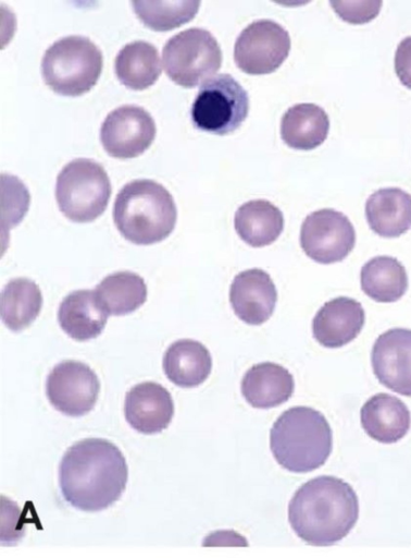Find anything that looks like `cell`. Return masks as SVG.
I'll list each match as a JSON object with an SVG mask.
<instances>
[{
	"label": "cell",
	"instance_id": "cell-1",
	"mask_svg": "<svg viewBox=\"0 0 411 558\" xmlns=\"http://www.w3.org/2000/svg\"><path fill=\"white\" fill-rule=\"evenodd\" d=\"M128 468L122 451L103 438H85L67 448L59 465V485L72 507L97 512L120 499Z\"/></svg>",
	"mask_w": 411,
	"mask_h": 558
},
{
	"label": "cell",
	"instance_id": "cell-2",
	"mask_svg": "<svg viewBox=\"0 0 411 558\" xmlns=\"http://www.w3.org/2000/svg\"><path fill=\"white\" fill-rule=\"evenodd\" d=\"M359 517L356 492L341 478L316 476L303 483L288 505L294 532L312 546H331L353 529Z\"/></svg>",
	"mask_w": 411,
	"mask_h": 558
},
{
	"label": "cell",
	"instance_id": "cell-3",
	"mask_svg": "<svg viewBox=\"0 0 411 558\" xmlns=\"http://www.w3.org/2000/svg\"><path fill=\"white\" fill-rule=\"evenodd\" d=\"M333 437L325 416L309 407L285 410L270 432V448L276 462L292 473L322 466L332 452Z\"/></svg>",
	"mask_w": 411,
	"mask_h": 558
},
{
	"label": "cell",
	"instance_id": "cell-4",
	"mask_svg": "<svg viewBox=\"0 0 411 558\" xmlns=\"http://www.w3.org/2000/svg\"><path fill=\"white\" fill-rule=\"evenodd\" d=\"M177 210L170 192L160 183L138 179L125 184L113 205V220L129 242L149 245L174 230Z\"/></svg>",
	"mask_w": 411,
	"mask_h": 558
},
{
	"label": "cell",
	"instance_id": "cell-5",
	"mask_svg": "<svg viewBox=\"0 0 411 558\" xmlns=\"http://www.w3.org/2000/svg\"><path fill=\"white\" fill-rule=\"evenodd\" d=\"M103 65L101 50L89 38L71 35L54 41L41 59V75L54 93L79 96L98 82Z\"/></svg>",
	"mask_w": 411,
	"mask_h": 558
},
{
	"label": "cell",
	"instance_id": "cell-6",
	"mask_svg": "<svg viewBox=\"0 0 411 558\" xmlns=\"http://www.w3.org/2000/svg\"><path fill=\"white\" fill-rule=\"evenodd\" d=\"M110 196L111 182L107 171L91 159H74L57 177L59 209L72 221H94L104 213Z\"/></svg>",
	"mask_w": 411,
	"mask_h": 558
},
{
	"label": "cell",
	"instance_id": "cell-7",
	"mask_svg": "<svg viewBox=\"0 0 411 558\" xmlns=\"http://www.w3.org/2000/svg\"><path fill=\"white\" fill-rule=\"evenodd\" d=\"M162 58L166 75L186 88L209 81L222 64L217 40L202 28H188L171 37L163 47Z\"/></svg>",
	"mask_w": 411,
	"mask_h": 558
},
{
	"label": "cell",
	"instance_id": "cell-8",
	"mask_svg": "<svg viewBox=\"0 0 411 558\" xmlns=\"http://www.w3.org/2000/svg\"><path fill=\"white\" fill-rule=\"evenodd\" d=\"M248 111L247 92L232 75L223 73L200 86L190 113L198 130L226 135L241 125Z\"/></svg>",
	"mask_w": 411,
	"mask_h": 558
},
{
	"label": "cell",
	"instance_id": "cell-9",
	"mask_svg": "<svg viewBox=\"0 0 411 558\" xmlns=\"http://www.w3.org/2000/svg\"><path fill=\"white\" fill-rule=\"evenodd\" d=\"M289 50L290 37L284 27L271 20H258L236 39L234 60L245 73L269 74L281 66Z\"/></svg>",
	"mask_w": 411,
	"mask_h": 558
},
{
	"label": "cell",
	"instance_id": "cell-10",
	"mask_svg": "<svg viewBox=\"0 0 411 558\" xmlns=\"http://www.w3.org/2000/svg\"><path fill=\"white\" fill-rule=\"evenodd\" d=\"M356 244V231L350 220L334 209H320L303 220L300 245L311 259L320 264L342 260Z\"/></svg>",
	"mask_w": 411,
	"mask_h": 558
},
{
	"label": "cell",
	"instance_id": "cell-11",
	"mask_svg": "<svg viewBox=\"0 0 411 558\" xmlns=\"http://www.w3.org/2000/svg\"><path fill=\"white\" fill-rule=\"evenodd\" d=\"M99 391L98 376L79 361L60 362L47 377L46 392L50 403L68 416H82L91 411Z\"/></svg>",
	"mask_w": 411,
	"mask_h": 558
},
{
	"label": "cell",
	"instance_id": "cell-12",
	"mask_svg": "<svg viewBox=\"0 0 411 558\" xmlns=\"http://www.w3.org/2000/svg\"><path fill=\"white\" fill-rule=\"evenodd\" d=\"M155 123L141 107L125 105L112 110L104 119L100 140L112 157L129 159L142 154L153 142Z\"/></svg>",
	"mask_w": 411,
	"mask_h": 558
},
{
	"label": "cell",
	"instance_id": "cell-13",
	"mask_svg": "<svg viewBox=\"0 0 411 558\" xmlns=\"http://www.w3.org/2000/svg\"><path fill=\"white\" fill-rule=\"evenodd\" d=\"M371 363L382 385L411 397V329L391 328L379 335L372 348Z\"/></svg>",
	"mask_w": 411,
	"mask_h": 558
},
{
	"label": "cell",
	"instance_id": "cell-14",
	"mask_svg": "<svg viewBox=\"0 0 411 558\" xmlns=\"http://www.w3.org/2000/svg\"><path fill=\"white\" fill-rule=\"evenodd\" d=\"M277 291L270 275L259 268L240 271L229 289V302L237 317L249 325H261L273 314Z\"/></svg>",
	"mask_w": 411,
	"mask_h": 558
},
{
	"label": "cell",
	"instance_id": "cell-15",
	"mask_svg": "<svg viewBox=\"0 0 411 558\" xmlns=\"http://www.w3.org/2000/svg\"><path fill=\"white\" fill-rule=\"evenodd\" d=\"M124 413L127 423L137 432L157 434L171 423L174 403L171 393L162 385L144 381L126 392Z\"/></svg>",
	"mask_w": 411,
	"mask_h": 558
},
{
	"label": "cell",
	"instance_id": "cell-16",
	"mask_svg": "<svg viewBox=\"0 0 411 558\" xmlns=\"http://www.w3.org/2000/svg\"><path fill=\"white\" fill-rule=\"evenodd\" d=\"M364 320L365 314L360 302L338 296L320 307L312 320V332L320 344L340 348L359 335Z\"/></svg>",
	"mask_w": 411,
	"mask_h": 558
},
{
	"label": "cell",
	"instance_id": "cell-17",
	"mask_svg": "<svg viewBox=\"0 0 411 558\" xmlns=\"http://www.w3.org/2000/svg\"><path fill=\"white\" fill-rule=\"evenodd\" d=\"M361 425L365 433L382 444H394L409 432L411 414L397 397L379 392L372 396L361 408Z\"/></svg>",
	"mask_w": 411,
	"mask_h": 558
},
{
	"label": "cell",
	"instance_id": "cell-18",
	"mask_svg": "<svg viewBox=\"0 0 411 558\" xmlns=\"http://www.w3.org/2000/svg\"><path fill=\"white\" fill-rule=\"evenodd\" d=\"M295 381L289 371L272 362L251 366L241 379V393L257 409H270L286 402L292 395Z\"/></svg>",
	"mask_w": 411,
	"mask_h": 558
},
{
	"label": "cell",
	"instance_id": "cell-19",
	"mask_svg": "<svg viewBox=\"0 0 411 558\" xmlns=\"http://www.w3.org/2000/svg\"><path fill=\"white\" fill-rule=\"evenodd\" d=\"M108 313L101 306L94 290H76L61 302L58 320L71 338L86 341L98 337L103 330Z\"/></svg>",
	"mask_w": 411,
	"mask_h": 558
},
{
	"label": "cell",
	"instance_id": "cell-20",
	"mask_svg": "<svg viewBox=\"0 0 411 558\" xmlns=\"http://www.w3.org/2000/svg\"><path fill=\"white\" fill-rule=\"evenodd\" d=\"M370 228L384 238H397L411 228V195L399 187L379 189L365 203Z\"/></svg>",
	"mask_w": 411,
	"mask_h": 558
},
{
	"label": "cell",
	"instance_id": "cell-21",
	"mask_svg": "<svg viewBox=\"0 0 411 558\" xmlns=\"http://www.w3.org/2000/svg\"><path fill=\"white\" fill-rule=\"evenodd\" d=\"M162 366L170 381L183 388H191L208 378L212 368V357L201 342L179 339L165 351Z\"/></svg>",
	"mask_w": 411,
	"mask_h": 558
},
{
	"label": "cell",
	"instance_id": "cell-22",
	"mask_svg": "<svg viewBox=\"0 0 411 558\" xmlns=\"http://www.w3.org/2000/svg\"><path fill=\"white\" fill-rule=\"evenodd\" d=\"M328 130V116L314 104H298L290 107L281 122V135L285 144L301 150L320 146L326 140Z\"/></svg>",
	"mask_w": 411,
	"mask_h": 558
},
{
	"label": "cell",
	"instance_id": "cell-23",
	"mask_svg": "<svg viewBox=\"0 0 411 558\" xmlns=\"http://www.w3.org/2000/svg\"><path fill=\"white\" fill-rule=\"evenodd\" d=\"M234 226L242 241L253 247L273 243L284 228L282 211L264 199L250 201L236 211Z\"/></svg>",
	"mask_w": 411,
	"mask_h": 558
},
{
	"label": "cell",
	"instance_id": "cell-24",
	"mask_svg": "<svg viewBox=\"0 0 411 558\" xmlns=\"http://www.w3.org/2000/svg\"><path fill=\"white\" fill-rule=\"evenodd\" d=\"M114 68L119 81L135 90L153 85L162 71L157 48L145 40L125 45L115 58Z\"/></svg>",
	"mask_w": 411,
	"mask_h": 558
},
{
	"label": "cell",
	"instance_id": "cell-25",
	"mask_svg": "<svg viewBox=\"0 0 411 558\" xmlns=\"http://www.w3.org/2000/svg\"><path fill=\"white\" fill-rule=\"evenodd\" d=\"M360 282L362 291L372 300L391 303L406 293L408 275L397 258L376 256L362 266Z\"/></svg>",
	"mask_w": 411,
	"mask_h": 558
},
{
	"label": "cell",
	"instance_id": "cell-26",
	"mask_svg": "<svg viewBox=\"0 0 411 558\" xmlns=\"http://www.w3.org/2000/svg\"><path fill=\"white\" fill-rule=\"evenodd\" d=\"M41 306V291L28 278L12 279L1 292V319L13 331L28 327L39 315Z\"/></svg>",
	"mask_w": 411,
	"mask_h": 558
},
{
	"label": "cell",
	"instance_id": "cell-27",
	"mask_svg": "<svg viewBox=\"0 0 411 558\" xmlns=\"http://www.w3.org/2000/svg\"><path fill=\"white\" fill-rule=\"evenodd\" d=\"M95 292L101 306L111 315L129 314L147 299L145 280L128 270L107 276L96 287Z\"/></svg>",
	"mask_w": 411,
	"mask_h": 558
},
{
	"label": "cell",
	"instance_id": "cell-28",
	"mask_svg": "<svg viewBox=\"0 0 411 558\" xmlns=\"http://www.w3.org/2000/svg\"><path fill=\"white\" fill-rule=\"evenodd\" d=\"M138 19L155 32H166L188 23L197 14L200 1H133Z\"/></svg>",
	"mask_w": 411,
	"mask_h": 558
},
{
	"label": "cell",
	"instance_id": "cell-29",
	"mask_svg": "<svg viewBox=\"0 0 411 558\" xmlns=\"http://www.w3.org/2000/svg\"><path fill=\"white\" fill-rule=\"evenodd\" d=\"M331 5L344 21L363 24L378 14L382 1H331Z\"/></svg>",
	"mask_w": 411,
	"mask_h": 558
},
{
	"label": "cell",
	"instance_id": "cell-30",
	"mask_svg": "<svg viewBox=\"0 0 411 558\" xmlns=\"http://www.w3.org/2000/svg\"><path fill=\"white\" fill-rule=\"evenodd\" d=\"M20 512L18 506L14 501H10L5 496L1 495V526H9L1 530V544L14 545L24 534V515Z\"/></svg>",
	"mask_w": 411,
	"mask_h": 558
},
{
	"label": "cell",
	"instance_id": "cell-31",
	"mask_svg": "<svg viewBox=\"0 0 411 558\" xmlns=\"http://www.w3.org/2000/svg\"><path fill=\"white\" fill-rule=\"evenodd\" d=\"M395 71L402 85L411 89V36L398 44L395 53Z\"/></svg>",
	"mask_w": 411,
	"mask_h": 558
},
{
	"label": "cell",
	"instance_id": "cell-32",
	"mask_svg": "<svg viewBox=\"0 0 411 558\" xmlns=\"http://www.w3.org/2000/svg\"><path fill=\"white\" fill-rule=\"evenodd\" d=\"M202 546H248L247 539L233 530H220L208 534Z\"/></svg>",
	"mask_w": 411,
	"mask_h": 558
}]
</instances>
